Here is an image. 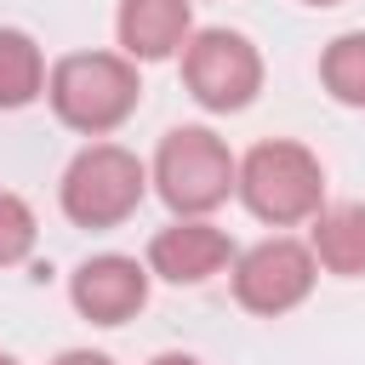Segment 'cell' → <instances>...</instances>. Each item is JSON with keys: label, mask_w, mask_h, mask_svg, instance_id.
Instances as JSON below:
<instances>
[{"label": "cell", "mask_w": 365, "mask_h": 365, "mask_svg": "<svg viewBox=\"0 0 365 365\" xmlns=\"http://www.w3.org/2000/svg\"><path fill=\"white\" fill-rule=\"evenodd\" d=\"M137 68L114 51H74L51 68V108L63 125L97 137L114 131L131 108H137Z\"/></svg>", "instance_id": "cell-1"}, {"label": "cell", "mask_w": 365, "mask_h": 365, "mask_svg": "<svg viewBox=\"0 0 365 365\" xmlns=\"http://www.w3.org/2000/svg\"><path fill=\"white\" fill-rule=\"evenodd\" d=\"M234 188L245 194V205L262 222H302V217L319 211L325 177H319V160L302 143H262V148L245 154Z\"/></svg>", "instance_id": "cell-2"}, {"label": "cell", "mask_w": 365, "mask_h": 365, "mask_svg": "<svg viewBox=\"0 0 365 365\" xmlns=\"http://www.w3.org/2000/svg\"><path fill=\"white\" fill-rule=\"evenodd\" d=\"M143 200V160L120 143H91L63 171V211L80 228H114Z\"/></svg>", "instance_id": "cell-3"}, {"label": "cell", "mask_w": 365, "mask_h": 365, "mask_svg": "<svg viewBox=\"0 0 365 365\" xmlns=\"http://www.w3.org/2000/svg\"><path fill=\"white\" fill-rule=\"evenodd\" d=\"M234 177H240V171H234V154H228L222 137L205 131V125H177V131L160 143L154 182H160L165 205L182 211V217L222 205L228 188H234Z\"/></svg>", "instance_id": "cell-4"}, {"label": "cell", "mask_w": 365, "mask_h": 365, "mask_svg": "<svg viewBox=\"0 0 365 365\" xmlns=\"http://www.w3.org/2000/svg\"><path fill=\"white\" fill-rule=\"evenodd\" d=\"M182 80L205 108H245L251 91L262 86V57L245 34L234 29H200L182 51Z\"/></svg>", "instance_id": "cell-5"}, {"label": "cell", "mask_w": 365, "mask_h": 365, "mask_svg": "<svg viewBox=\"0 0 365 365\" xmlns=\"http://www.w3.org/2000/svg\"><path fill=\"white\" fill-rule=\"evenodd\" d=\"M314 291V251L297 240H262L234 262V297L251 314H285Z\"/></svg>", "instance_id": "cell-6"}, {"label": "cell", "mask_w": 365, "mask_h": 365, "mask_svg": "<svg viewBox=\"0 0 365 365\" xmlns=\"http://www.w3.org/2000/svg\"><path fill=\"white\" fill-rule=\"evenodd\" d=\"M68 297H74V308L86 314V319H97V325H120V319H131L137 308H143V297H148V274L131 262V257H91V262H80L74 268V285H68Z\"/></svg>", "instance_id": "cell-7"}, {"label": "cell", "mask_w": 365, "mask_h": 365, "mask_svg": "<svg viewBox=\"0 0 365 365\" xmlns=\"http://www.w3.org/2000/svg\"><path fill=\"white\" fill-rule=\"evenodd\" d=\"M222 262H228V234L211 228V222H171L148 245V268L171 285H200Z\"/></svg>", "instance_id": "cell-8"}, {"label": "cell", "mask_w": 365, "mask_h": 365, "mask_svg": "<svg viewBox=\"0 0 365 365\" xmlns=\"http://www.w3.org/2000/svg\"><path fill=\"white\" fill-rule=\"evenodd\" d=\"M188 34V0H120V46L131 57H171Z\"/></svg>", "instance_id": "cell-9"}, {"label": "cell", "mask_w": 365, "mask_h": 365, "mask_svg": "<svg viewBox=\"0 0 365 365\" xmlns=\"http://www.w3.org/2000/svg\"><path fill=\"white\" fill-rule=\"evenodd\" d=\"M314 217V257L331 274H365V205H331Z\"/></svg>", "instance_id": "cell-10"}, {"label": "cell", "mask_w": 365, "mask_h": 365, "mask_svg": "<svg viewBox=\"0 0 365 365\" xmlns=\"http://www.w3.org/2000/svg\"><path fill=\"white\" fill-rule=\"evenodd\" d=\"M40 80H46L40 46H34L23 29H0V108H23V103H34Z\"/></svg>", "instance_id": "cell-11"}, {"label": "cell", "mask_w": 365, "mask_h": 365, "mask_svg": "<svg viewBox=\"0 0 365 365\" xmlns=\"http://www.w3.org/2000/svg\"><path fill=\"white\" fill-rule=\"evenodd\" d=\"M319 74H325V86H331L336 103L365 108V34H342V40H331Z\"/></svg>", "instance_id": "cell-12"}, {"label": "cell", "mask_w": 365, "mask_h": 365, "mask_svg": "<svg viewBox=\"0 0 365 365\" xmlns=\"http://www.w3.org/2000/svg\"><path fill=\"white\" fill-rule=\"evenodd\" d=\"M29 251H34V211H29L17 194L0 188V268L23 262Z\"/></svg>", "instance_id": "cell-13"}, {"label": "cell", "mask_w": 365, "mask_h": 365, "mask_svg": "<svg viewBox=\"0 0 365 365\" xmlns=\"http://www.w3.org/2000/svg\"><path fill=\"white\" fill-rule=\"evenodd\" d=\"M57 365H114L108 354H86V348H74V354H63Z\"/></svg>", "instance_id": "cell-14"}, {"label": "cell", "mask_w": 365, "mask_h": 365, "mask_svg": "<svg viewBox=\"0 0 365 365\" xmlns=\"http://www.w3.org/2000/svg\"><path fill=\"white\" fill-rule=\"evenodd\" d=\"M148 365H200V359H188V354H160V359H148Z\"/></svg>", "instance_id": "cell-15"}, {"label": "cell", "mask_w": 365, "mask_h": 365, "mask_svg": "<svg viewBox=\"0 0 365 365\" xmlns=\"http://www.w3.org/2000/svg\"><path fill=\"white\" fill-rule=\"evenodd\" d=\"M308 6H336V0H308Z\"/></svg>", "instance_id": "cell-16"}, {"label": "cell", "mask_w": 365, "mask_h": 365, "mask_svg": "<svg viewBox=\"0 0 365 365\" xmlns=\"http://www.w3.org/2000/svg\"><path fill=\"white\" fill-rule=\"evenodd\" d=\"M0 365H17V359H6V354H0Z\"/></svg>", "instance_id": "cell-17"}]
</instances>
